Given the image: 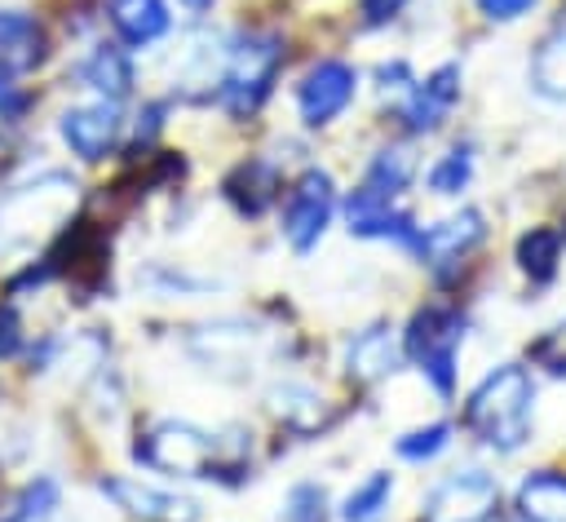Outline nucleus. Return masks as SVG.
Returning a JSON list of instances; mask_svg holds the SVG:
<instances>
[{
    "label": "nucleus",
    "mask_w": 566,
    "mask_h": 522,
    "mask_svg": "<svg viewBox=\"0 0 566 522\" xmlns=\"http://www.w3.org/2000/svg\"><path fill=\"white\" fill-rule=\"evenodd\" d=\"M464 429L495 456H517L535 438V376L526 363L491 367L464 398Z\"/></svg>",
    "instance_id": "f257e3e1"
},
{
    "label": "nucleus",
    "mask_w": 566,
    "mask_h": 522,
    "mask_svg": "<svg viewBox=\"0 0 566 522\" xmlns=\"http://www.w3.org/2000/svg\"><path fill=\"white\" fill-rule=\"evenodd\" d=\"M133 456L164 478H226L243 469L248 442H230L226 434L181 416H159L137 434Z\"/></svg>",
    "instance_id": "f03ea898"
},
{
    "label": "nucleus",
    "mask_w": 566,
    "mask_h": 522,
    "mask_svg": "<svg viewBox=\"0 0 566 522\" xmlns=\"http://www.w3.org/2000/svg\"><path fill=\"white\" fill-rule=\"evenodd\" d=\"M283 58H287V49H283V35H274V31L230 35L226 53H221V75H217V106L234 119L256 115L274 93Z\"/></svg>",
    "instance_id": "7ed1b4c3"
},
{
    "label": "nucleus",
    "mask_w": 566,
    "mask_h": 522,
    "mask_svg": "<svg viewBox=\"0 0 566 522\" xmlns=\"http://www.w3.org/2000/svg\"><path fill=\"white\" fill-rule=\"evenodd\" d=\"M460 345H464V310L451 301L420 305L402 327V358L429 380L438 398L455 394L460 380Z\"/></svg>",
    "instance_id": "20e7f679"
},
{
    "label": "nucleus",
    "mask_w": 566,
    "mask_h": 522,
    "mask_svg": "<svg viewBox=\"0 0 566 522\" xmlns=\"http://www.w3.org/2000/svg\"><path fill=\"white\" fill-rule=\"evenodd\" d=\"M71 203H75V177L66 173H40L35 181L9 186L0 195V252L31 248L44 230H53V221L66 217Z\"/></svg>",
    "instance_id": "39448f33"
},
{
    "label": "nucleus",
    "mask_w": 566,
    "mask_h": 522,
    "mask_svg": "<svg viewBox=\"0 0 566 522\" xmlns=\"http://www.w3.org/2000/svg\"><path fill=\"white\" fill-rule=\"evenodd\" d=\"M336 217V181L327 168H305L279 208V234L296 257H310Z\"/></svg>",
    "instance_id": "423d86ee"
},
{
    "label": "nucleus",
    "mask_w": 566,
    "mask_h": 522,
    "mask_svg": "<svg viewBox=\"0 0 566 522\" xmlns=\"http://www.w3.org/2000/svg\"><path fill=\"white\" fill-rule=\"evenodd\" d=\"M500 509V478L482 464L451 469L420 504V522H491Z\"/></svg>",
    "instance_id": "0eeeda50"
},
{
    "label": "nucleus",
    "mask_w": 566,
    "mask_h": 522,
    "mask_svg": "<svg viewBox=\"0 0 566 522\" xmlns=\"http://www.w3.org/2000/svg\"><path fill=\"white\" fill-rule=\"evenodd\" d=\"M124 133H128V119H124L119 102H106V97L75 102L57 115V137L80 164H102L106 155H115Z\"/></svg>",
    "instance_id": "6e6552de"
},
{
    "label": "nucleus",
    "mask_w": 566,
    "mask_h": 522,
    "mask_svg": "<svg viewBox=\"0 0 566 522\" xmlns=\"http://www.w3.org/2000/svg\"><path fill=\"white\" fill-rule=\"evenodd\" d=\"M354 93H358V71L345 58H318L296 80L292 102H296V115L305 128H327L349 111Z\"/></svg>",
    "instance_id": "1a4fd4ad"
},
{
    "label": "nucleus",
    "mask_w": 566,
    "mask_h": 522,
    "mask_svg": "<svg viewBox=\"0 0 566 522\" xmlns=\"http://www.w3.org/2000/svg\"><path fill=\"white\" fill-rule=\"evenodd\" d=\"M460 84H464V71L460 62H442L433 66L424 80H416L402 97H398V119L411 137H429L447 124V115L455 111L460 102Z\"/></svg>",
    "instance_id": "9d476101"
},
{
    "label": "nucleus",
    "mask_w": 566,
    "mask_h": 522,
    "mask_svg": "<svg viewBox=\"0 0 566 522\" xmlns=\"http://www.w3.org/2000/svg\"><path fill=\"white\" fill-rule=\"evenodd\" d=\"M97 491L115 509H124L128 518H142V522H186V518H195V500H186V495H177L168 487L128 478V473H102Z\"/></svg>",
    "instance_id": "9b49d317"
},
{
    "label": "nucleus",
    "mask_w": 566,
    "mask_h": 522,
    "mask_svg": "<svg viewBox=\"0 0 566 522\" xmlns=\"http://www.w3.org/2000/svg\"><path fill=\"white\" fill-rule=\"evenodd\" d=\"M482 239H486V217L478 208H460L433 226H420V243L411 257L429 270H447V265H460L473 248H482Z\"/></svg>",
    "instance_id": "f8f14e48"
},
{
    "label": "nucleus",
    "mask_w": 566,
    "mask_h": 522,
    "mask_svg": "<svg viewBox=\"0 0 566 522\" xmlns=\"http://www.w3.org/2000/svg\"><path fill=\"white\" fill-rule=\"evenodd\" d=\"M75 84L88 88L93 97H106V102H119L133 97V84H137V71H133V53L124 44H93L75 66H71Z\"/></svg>",
    "instance_id": "ddd939ff"
},
{
    "label": "nucleus",
    "mask_w": 566,
    "mask_h": 522,
    "mask_svg": "<svg viewBox=\"0 0 566 522\" xmlns=\"http://www.w3.org/2000/svg\"><path fill=\"white\" fill-rule=\"evenodd\" d=\"M402 367V336L394 332V323H367L363 332L349 336L345 345V372L358 385H376L385 376H394Z\"/></svg>",
    "instance_id": "4468645a"
},
{
    "label": "nucleus",
    "mask_w": 566,
    "mask_h": 522,
    "mask_svg": "<svg viewBox=\"0 0 566 522\" xmlns=\"http://www.w3.org/2000/svg\"><path fill=\"white\" fill-rule=\"evenodd\" d=\"M49 62V31L27 9H0V71L31 75Z\"/></svg>",
    "instance_id": "2eb2a0df"
},
{
    "label": "nucleus",
    "mask_w": 566,
    "mask_h": 522,
    "mask_svg": "<svg viewBox=\"0 0 566 522\" xmlns=\"http://www.w3.org/2000/svg\"><path fill=\"white\" fill-rule=\"evenodd\" d=\"M106 22H111L115 40L128 53L133 49H150L172 31L168 0H106Z\"/></svg>",
    "instance_id": "dca6fc26"
},
{
    "label": "nucleus",
    "mask_w": 566,
    "mask_h": 522,
    "mask_svg": "<svg viewBox=\"0 0 566 522\" xmlns=\"http://www.w3.org/2000/svg\"><path fill=\"white\" fill-rule=\"evenodd\" d=\"M517 522H566V469H531L513 487Z\"/></svg>",
    "instance_id": "f3484780"
},
{
    "label": "nucleus",
    "mask_w": 566,
    "mask_h": 522,
    "mask_svg": "<svg viewBox=\"0 0 566 522\" xmlns=\"http://www.w3.org/2000/svg\"><path fill=\"white\" fill-rule=\"evenodd\" d=\"M226 199L234 203L239 217H261L279 195H283V177L270 159H243L234 164V173L226 177Z\"/></svg>",
    "instance_id": "a211bd4d"
},
{
    "label": "nucleus",
    "mask_w": 566,
    "mask_h": 522,
    "mask_svg": "<svg viewBox=\"0 0 566 522\" xmlns=\"http://www.w3.org/2000/svg\"><path fill=\"white\" fill-rule=\"evenodd\" d=\"M526 80L544 102H566V13H557V22L531 49Z\"/></svg>",
    "instance_id": "6ab92c4d"
},
{
    "label": "nucleus",
    "mask_w": 566,
    "mask_h": 522,
    "mask_svg": "<svg viewBox=\"0 0 566 522\" xmlns=\"http://www.w3.org/2000/svg\"><path fill=\"white\" fill-rule=\"evenodd\" d=\"M562 252H566V243H562L557 226H526L513 243V261H517V270L526 274L531 288H548L557 279Z\"/></svg>",
    "instance_id": "aec40b11"
},
{
    "label": "nucleus",
    "mask_w": 566,
    "mask_h": 522,
    "mask_svg": "<svg viewBox=\"0 0 566 522\" xmlns=\"http://www.w3.org/2000/svg\"><path fill=\"white\" fill-rule=\"evenodd\" d=\"M62 509V482L53 473H31L0 500V522H49Z\"/></svg>",
    "instance_id": "412c9836"
},
{
    "label": "nucleus",
    "mask_w": 566,
    "mask_h": 522,
    "mask_svg": "<svg viewBox=\"0 0 566 522\" xmlns=\"http://www.w3.org/2000/svg\"><path fill=\"white\" fill-rule=\"evenodd\" d=\"M389 504H394V473L389 469H371L367 478H358L345 491L336 513H340V522H380L389 513Z\"/></svg>",
    "instance_id": "4be33fe9"
},
{
    "label": "nucleus",
    "mask_w": 566,
    "mask_h": 522,
    "mask_svg": "<svg viewBox=\"0 0 566 522\" xmlns=\"http://www.w3.org/2000/svg\"><path fill=\"white\" fill-rule=\"evenodd\" d=\"M411 177H416L411 150H407V146H385V150H376V155L367 159L358 186L371 190V195H380V199H394V203H398V195L411 186Z\"/></svg>",
    "instance_id": "5701e85b"
},
{
    "label": "nucleus",
    "mask_w": 566,
    "mask_h": 522,
    "mask_svg": "<svg viewBox=\"0 0 566 522\" xmlns=\"http://www.w3.org/2000/svg\"><path fill=\"white\" fill-rule=\"evenodd\" d=\"M473 168H478V155H473L469 142H460V146L442 150V155L429 164L424 186H429V195H438V199H460V195L473 186Z\"/></svg>",
    "instance_id": "b1692460"
},
{
    "label": "nucleus",
    "mask_w": 566,
    "mask_h": 522,
    "mask_svg": "<svg viewBox=\"0 0 566 522\" xmlns=\"http://www.w3.org/2000/svg\"><path fill=\"white\" fill-rule=\"evenodd\" d=\"M270 411L287 429H301V434H310V429L323 425V398L314 389H305V385H274L270 389Z\"/></svg>",
    "instance_id": "393cba45"
},
{
    "label": "nucleus",
    "mask_w": 566,
    "mask_h": 522,
    "mask_svg": "<svg viewBox=\"0 0 566 522\" xmlns=\"http://www.w3.org/2000/svg\"><path fill=\"white\" fill-rule=\"evenodd\" d=\"M451 425L447 420H429V425H416V429H402L398 438H394V451H398V460H407V464H429V460H438L447 447H451Z\"/></svg>",
    "instance_id": "a878e982"
},
{
    "label": "nucleus",
    "mask_w": 566,
    "mask_h": 522,
    "mask_svg": "<svg viewBox=\"0 0 566 522\" xmlns=\"http://www.w3.org/2000/svg\"><path fill=\"white\" fill-rule=\"evenodd\" d=\"M327 509H332L327 487L305 478V482H292L287 487V495L279 504V522H327Z\"/></svg>",
    "instance_id": "bb28decb"
},
{
    "label": "nucleus",
    "mask_w": 566,
    "mask_h": 522,
    "mask_svg": "<svg viewBox=\"0 0 566 522\" xmlns=\"http://www.w3.org/2000/svg\"><path fill=\"white\" fill-rule=\"evenodd\" d=\"M31 102H35V93L22 84V75L0 71V124H22Z\"/></svg>",
    "instance_id": "cd10ccee"
},
{
    "label": "nucleus",
    "mask_w": 566,
    "mask_h": 522,
    "mask_svg": "<svg viewBox=\"0 0 566 522\" xmlns=\"http://www.w3.org/2000/svg\"><path fill=\"white\" fill-rule=\"evenodd\" d=\"M18 354H27V323L13 301H0V363H13Z\"/></svg>",
    "instance_id": "c85d7f7f"
},
{
    "label": "nucleus",
    "mask_w": 566,
    "mask_h": 522,
    "mask_svg": "<svg viewBox=\"0 0 566 522\" xmlns=\"http://www.w3.org/2000/svg\"><path fill=\"white\" fill-rule=\"evenodd\" d=\"M535 4H539V0H473V9H478L486 22H500V27L522 22V18H526Z\"/></svg>",
    "instance_id": "c756f323"
},
{
    "label": "nucleus",
    "mask_w": 566,
    "mask_h": 522,
    "mask_svg": "<svg viewBox=\"0 0 566 522\" xmlns=\"http://www.w3.org/2000/svg\"><path fill=\"white\" fill-rule=\"evenodd\" d=\"M402 9H407V0H358L363 27H389V22H394Z\"/></svg>",
    "instance_id": "7c9ffc66"
},
{
    "label": "nucleus",
    "mask_w": 566,
    "mask_h": 522,
    "mask_svg": "<svg viewBox=\"0 0 566 522\" xmlns=\"http://www.w3.org/2000/svg\"><path fill=\"white\" fill-rule=\"evenodd\" d=\"M177 4H181V9H190V13H208L217 0H177Z\"/></svg>",
    "instance_id": "2f4dec72"
},
{
    "label": "nucleus",
    "mask_w": 566,
    "mask_h": 522,
    "mask_svg": "<svg viewBox=\"0 0 566 522\" xmlns=\"http://www.w3.org/2000/svg\"><path fill=\"white\" fill-rule=\"evenodd\" d=\"M557 230H562V243H566V221H562V226H557Z\"/></svg>",
    "instance_id": "473e14b6"
},
{
    "label": "nucleus",
    "mask_w": 566,
    "mask_h": 522,
    "mask_svg": "<svg viewBox=\"0 0 566 522\" xmlns=\"http://www.w3.org/2000/svg\"><path fill=\"white\" fill-rule=\"evenodd\" d=\"M562 13H566V0H562Z\"/></svg>",
    "instance_id": "72a5a7b5"
}]
</instances>
